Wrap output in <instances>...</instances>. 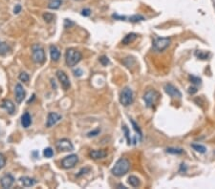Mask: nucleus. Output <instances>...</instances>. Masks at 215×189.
<instances>
[{"instance_id":"f257e3e1","label":"nucleus","mask_w":215,"mask_h":189,"mask_svg":"<svg viewBox=\"0 0 215 189\" xmlns=\"http://www.w3.org/2000/svg\"><path fill=\"white\" fill-rule=\"evenodd\" d=\"M130 169V161L127 159H120L115 163L114 167L112 168V174L116 177H121L125 175Z\"/></svg>"},{"instance_id":"f03ea898","label":"nucleus","mask_w":215,"mask_h":189,"mask_svg":"<svg viewBox=\"0 0 215 189\" xmlns=\"http://www.w3.org/2000/svg\"><path fill=\"white\" fill-rule=\"evenodd\" d=\"M82 59V55L79 51L76 50V49H67L65 54V61L67 66L69 67H74Z\"/></svg>"},{"instance_id":"7ed1b4c3","label":"nucleus","mask_w":215,"mask_h":189,"mask_svg":"<svg viewBox=\"0 0 215 189\" xmlns=\"http://www.w3.org/2000/svg\"><path fill=\"white\" fill-rule=\"evenodd\" d=\"M32 59L35 63H38V64L44 63L46 59L45 52L40 45L35 44L32 46Z\"/></svg>"},{"instance_id":"20e7f679","label":"nucleus","mask_w":215,"mask_h":189,"mask_svg":"<svg viewBox=\"0 0 215 189\" xmlns=\"http://www.w3.org/2000/svg\"><path fill=\"white\" fill-rule=\"evenodd\" d=\"M133 100H134V94L132 89L129 87L123 88L120 96V102L123 106H128L133 102Z\"/></svg>"},{"instance_id":"39448f33","label":"nucleus","mask_w":215,"mask_h":189,"mask_svg":"<svg viewBox=\"0 0 215 189\" xmlns=\"http://www.w3.org/2000/svg\"><path fill=\"white\" fill-rule=\"evenodd\" d=\"M160 94L156 90H149L144 95V100L146 104L147 107H153V105L156 104V102L159 100Z\"/></svg>"},{"instance_id":"423d86ee","label":"nucleus","mask_w":215,"mask_h":189,"mask_svg":"<svg viewBox=\"0 0 215 189\" xmlns=\"http://www.w3.org/2000/svg\"><path fill=\"white\" fill-rule=\"evenodd\" d=\"M170 38L168 37H158L154 40L153 42V47L156 51L162 52L165 50L169 45H170Z\"/></svg>"},{"instance_id":"0eeeda50","label":"nucleus","mask_w":215,"mask_h":189,"mask_svg":"<svg viewBox=\"0 0 215 189\" xmlns=\"http://www.w3.org/2000/svg\"><path fill=\"white\" fill-rule=\"evenodd\" d=\"M56 149L60 152H69L74 150V145L68 138H61L56 143Z\"/></svg>"},{"instance_id":"6e6552de","label":"nucleus","mask_w":215,"mask_h":189,"mask_svg":"<svg viewBox=\"0 0 215 189\" xmlns=\"http://www.w3.org/2000/svg\"><path fill=\"white\" fill-rule=\"evenodd\" d=\"M79 161V157L76 154H72L69 155L67 157H65L62 161H61V166L64 169H71L73 167H75V165Z\"/></svg>"},{"instance_id":"1a4fd4ad","label":"nucleus","mask_w":215,"mask_h":189,"mask_svg":"<svg viewBox=\"0 0 215 189\" xmlns=\"http://www.w3.org/2000/svg\"><path fill=\"white\" fill-rule=\"evenodd\" d=\"M56 77H57V78H59L62 88L65 90V91H67V90L70 89V87H71L70 79H69L68 76L66 75L63 71H61V70L56 71Z\"/></svg>"},{"instance_id":"9d476101","label":"nucleus","mask_w":215,"mask_h":189,"mask_svg":"<svg viewBox=\"0 0 215 189\" xmlns=\"http://www.w3.org/2000/svg\"><path fill=\"white\" fill-rule=\"evenodd\" d=\"M164 91L168 96H170L171 97H174V98H181L182 96V93L179 91V90L170 83H167L164 85Z\"/></svg>"},{"instance_id":"9b49d317","label":"nucleus","mask_w":215,"mask_h":189,"mask_svg":"<svg viewBox=\"0 0 215 189\" xmlns=\"http://www.w3.org/2000/svg\"><path fill=\"white\" fill-rule=\"evenodd\" d=\"M15 91V100L17 103H21L26 96V91L20 83H17L14 88Z\"/></svg>"},{"instance_id":"f8f14e48","label":"nucleus","mask_w":215,"mask_h":189,"mask_svg":"<svg viewBox=\"0 0 215 189\" xmlns=\"http://www.w3.org/2000/svg\"><path fill=\"white\" fill-rule=\"evenodd\" d=\"M14 177L12 174H6L0 180V184L3 188H10L14 183Z\"/></svg>"},{"instance_id":"ddd939ff","label":"nucleus","mask_w":215,"mask_h":189,"mask_svg":"<svg viewBox=\"0 0 215 189\" xmlns=\"http://www.w3.org/2000/svg\"><path fill=\"white\" fill-rule=\"evenodd\" d=\"M61 119V116L59 115L57 113L55 112H51L48 114V118H47V122H46V126L48 128H50L52 126H54L57 121H60Z\"/></svg>"},{"instance_id":"4468645a","label":"nucleus","mask_w":215,"mask_h":189,"mask_svg":"<svg viewBox=\"0 0 215 189\" xmlns=\"http://www.w3.org/2000/svg\"><path fill=\"white\" fill-rule=\"evenodd\" d=\"M1 107L4 108L10 115H13L15 112V106H14L13 102L10 100H4L2 101Z\"/></svg>"},{"instance_id":"2eb2a0df","label":"nucleus","mask_w":215,"mask_h":189,"mask_svg":"<svg viewBox=\"0 0 215 189\" xmlns=\"http://www.w3.org/2000/svg\"><path fill=\"white\" fill-rule=\"evenodd\" d=\"M19 180H20V183H22V185L24 187H32V186L36 185V183H37L36 180L33 179V178H30V177H27V176L21 177L19 179Z\"/></svg>"},{"instance_id":"dca6fc26","label":"nucleus","mask_w":215,"mask_h":189,"mask_svg":"<svg viewBox=\"0 0 215 189\" xmlns=\"http://www.w3.org/2000/svg\"><path fill=\"white\" fill-rule=\"evenodd\" d=\"M106 155H107V152L105 150H92L89 153L91 159H94V160L103 159L106 157Z\"/></svg>"},{"instance_id":"f3484780","label":"nucleus","mask_w":215,"mask_h":189,"mask_svg":"<svg viewBox=\"0 0 215 189\" xmlns=\"http://www.w3.org/2000/svg\"><path fill=\"white\" fill-rule=\"evenodd\" d=\"M50 55H51V59L55 62H56L60 59V52L56 46L55 45L50 46Z\"/></svg>"},{"instance_id":"a211bd4d","label":"nucleus","mask_w":215,"mask_h":189,"mask_svg":"<svg viewBox=\"0 0 215 189\" xmlns=\"http://www.w3.org/2000/svg\"><path fill=\"white\" fill-rule=\"evenodd\" d=\"M21 124L24 128H28L32 124V118L28 112H25L21 117Z\"/></svg>"},{"instance_id":"6ab92c4d","label":"nucleus","mask_w":215,"mask_h":189,"mask_svg":"<svg viewBox=\"0 0 215 189\" xmlns=\"http://www.w3.org/2000/svg\"><path fill=\"white\" fill-rule=\"evenodd\" d=\"M138 37V35L137 34H135V32H131V34H128V35H126L125 36V38L122 39V44L123 45H128V44H130V43H132L133 42V41L136 39Z\"/></svg>"},{"instance_id":"aec40b11","label":"nucleus","mask_w":215,"mask_h":189,"mask_svg":"<svg viewBox=\"0 0 215 189\" xmlns=\"http://www.w3.org/2000/svg\"><path fill=\"white\" fill-rule=\"evenodd\" d=\"M11 52V48L8 45L6 42H3V41H0V55L4 56L7 55Z\"/></svg>"},{"instance_id":"412c9836","label":"nucleus","mask_w":215,"mask_h":189,"mask_svg":"<svg viewBox=\"0 0 215 189\" xmlns=\"http://www.w3.org/2000/svg\"><path fill=\"white\" fill-rule=\"evenodd\" d=\"M128 183L132 187H139L140 185V180L136 176H130L128 178Z\"/></svg>"},{"instance_id":"4be33fe9","label":"nucleus","mask_w":215,"mask_h":189,"mask_svg":"<svg viewBox=\"0 0 215 189\" xmlns=\"http://www.w3.org/2000/svg\"><path fill=\"white\" fill-rule=\"evenodd\" d=\"M61 0H51L48 4V8L52 10H57L61 5Z\"/></svg>"},{"instance_id":"5701e85b","label":"nucleus","mask_w":215,"mask_h":189,"mask_svg":"<svg viewBox=\"0 0 215 189\" xmlns=\"http://www.w3.org/2000/svg\"><path fill=\"white\" fill-rule=\"evenodd\" d=\"M192 148L197 151V152H199V153H202V154H205L206 152V148H205V146L202 145V144H192L191 145Z\"/></svg>"},{"instance_id":"b1692460","label":"nucleus","mask_w":215,"mask_h":189,"mask_svg":"<svg viewBox=\"0 0 215 189\" xmlns=\"http://www.w3.org/2000/svg\"><path fill=\"white\" fill-rule=\"evenodd\" d=\"M167 152L169 154H176V155H180V154H183L184 150L182 148H173V147H169V148L167 149Z\"/></svg>"},{"instance_id":"393cba45","label":"nucleus","mask_w":215,"mask_h":189,"mask_svg":"<svg viewBox=\"0 0 215 189\" xmlns=\"http://www.w3.org/2000/svg\"><path fill=\"white\" fill-rule=\"evenodd\" d=\"M43 155H44L45 158L50 159L54 156V151H53V149L51 148V147H47V148H45L44 151H43Z\"/></svg>"},{"instance_id":"a878e982","label":"nucleus","mask_w":215,"mask_h":189,"mask_svg":"<svg viewBox=\"0 0 215 189\" xmlns=\"http://www.w3.org/2000/svg\"><path fill=\"white\" fill-rule=\"evenodd\" d=\"M129 20L131 22H140V21H143L144 20V17L143 15H140V14H135V15H132L129 17Z\"/></svg>"},{"instance_id":"bb28decb","label":"nucleus","mask_w":215,"mask_h":189,"mask_svg":"<svg viewBox=\"0 0 215 189\" xmlns=\"http://www.w3.org/2000/svg\"><path fill=\"white\" fill-rule=\"evenodd\" d=\"M55 18V15L53 13H45L43 14V19L47 22V23H50L54 20Z\"/></svg>"},{"instance_id":"cd10ccee","label":"nucleus","mask_w":215,"mask_h":189,"mask_svg":"<svg viewBox=\"0 0 215 189\" xmlns=\"http://www.w3.org/2000/svg\"><path fill=\"white\" fill-rule=\"evenodd\" d=\"M18 78H19V80H20V81H23V82H28V81H29V79H30V77H29V75H28L27 73L22 72V73H20V74H19Z\"/></svg>"},{"instance_id":"c85d7f7f","label":"nucleus","mask_w":215,"mask_h":189,"mask_svg":"<svg viewBox=\"0 0 215 189\" xmlns=\"http://www.w3.org/2000/svg\"><path fill=\"white\" fill-rule=\"evenodd\" d=\"M195 55L197 57H199V59H208V56H209L208 54L203 53L202 51H196L195 52Z\"/></svg>"},{"instance_id":"c756f323","label":"nucleus","mask_w":215,"mask_h":189,"mask_svg":"<svg viewBox=\"0 0 215 189\" xmlns=\"http://www.w3.org/2000/svg\"><path fill=\"white\" fill-rule=\"evenodd\" d=\"M100 62L103 65V66H107V65L110 63V60H109V59L107 56L102 55V56L100 57Z\"/></svg>"},{"instance_id":"7c9ffc66","label":"nucleus","mask_w":215,"mask_h":189,"mask_svg":"<svg viewBox=\"0 0 215 189\" xmlns=\"http://www.w3.org/2000/svg\"><path fill=\"white\" fill-rule=\"evenodd\" d=\"M122 130H123V132H125V138H126V139H127V143H128V144H130V143H131V139H130L129 130H128L127 126H126V125H123Z\"/></svg>"},{"instance_id":"2f4dec72","label":"nucleus","mask_w":215,"mask_h":189,"mask_svg":"<svg viewBox=\"0 0 215 189\" xmlns=\"http://www.w3.org/2000/svg\"><path fill=\"white\" fill-rule=\"evenodd\" d=\"M131 123H132V125H133V128H134V130H135L136 132L139 134L140 138H142V136H143V134H142V131H140V129L139 128V126L136 124V122H135L134 120H132V119H131Z\"/></svg>"},{"instance_id":"473e14b6","label":"nucleus","mask_w":215,"mask_h":189,"mask_svg":"<svg viewBox=\"0 0 215 189\" xmlns=\"http://www.w3.org/2000/svg\"><path fill=\"white\" fill-rule=\"evenodd\" d=\"M5 165H6V158L3 154L0 153V169L4 168Z\"/></svg>"},{"instance_id":"72a5a7b5","label":"nucleus","mask_w":215,"mask_h":189,"mask_svg":"<svg viewBox=\"0 0 215 189\" xmlns=\"http://www.w3.org/2000/svg\"><path fill=\"white\" fill-rule=\"evenodd\" d=\"M189 78H190V80H191L192 83H194V84H201V78L197 77H194V76H190Z\"/></svg>"},{"instance_id":"f704fd0d","label":"nucleus","mask_w":215,"mask_h":189,"mask_svg":"<svg viewBox=\"0 0 215 189\" xmlns=\"http://www.w3.org/2000/svg\"><path fill=\"white\" fill-rule=\"evenodd\" d=\"M100 132H101V130L98 128V129L92 131V132H89V133L87 134V137H89V138H91V137H96V136H98V134H100Z\"/></svg>"},{"instance_id":"c9c22d12","label":"nucleus","mask_w":215,"mask_h":189,"mask_svg":"<svg viewBox=\"0 0 215 189\" xmlns=\"http://www.w3.org/2000/svg\"><path fill=\"white\" fill-rule=\"evenodd\" d=\"M21 10H22L21 5H19V4L15 5V7L13 8V13H14V14H18V13L21 12Z\"/></svg>"},{"instance_id":"e433bc0d","label":"nucleus","mask_w":215,"mask_h":189,"mask_svg":"<svg viewBox=\"0 0 215 189\" xmlns=\"http://www.w3.org/2000/svg\"><path fill=\"white\" fill-rule=\"evenodd\" d=\"M74 22H72L70 19H65V23H64V27L65 28H70L71 26H73L74 25Z\"/></svg>"},{"instance_id":"4c0bfd02","label":"nucleus","mask_w":215,"mask_h":189,"mask_svg":"<svg viewBox=\"0 0 215 189\" xmlns=\"http://www.w3.org/2000/svg\"><path fill=\"white\" fill-rule=\"evenodd\" d=\"M91 14V11L90 9H83L81 11V15H83V16H89Z\"/></svg>"},{"instance_id":"58836bf2","label":"nucleus","mask_w":215,"mask_h":189,"mask_svg":"<svg viewBox=\"0 0 215 189\" xmlns=\"http://www.w3.org/2000/svg\"><path fill=\"white\" fill-rule=\"evenodd\" d=\"M74 73H75V76L76 77H80V76H82V74H83V73H82V70H80L79 68L77 70L74 71Z\"/></svg>"},{"instance_id":"ea45409f","label":"nucleus","mask_w":215,"mask_h":189,"mask_svg":"<svg viewBox=\"0 0 215 189\" xmlns=\"http://www.w3.org/2000/svg\"><path fill=\"white\" fill-rule=\"evenodd\" d=\"M113 18L115 19H121V20H123L125 19V16H121V15H118V14H113Z\"/></svg>"},{"instance_id":"a19ab883","label":"nucleus","mask_w":215,"mask_h":189,"mask_svg":"<svg viewBox=\"0 0 215 189\" xmlns=\"http://www.w3.org/2000/svg\"><path fill=\"white\" fill-rule=\"evenodd\" d=\"M196 92H197V89H196L195 87H190L189 90H188V93L191 94V95L194 94V93H196Z\"/></svg>"}]
</instances>
